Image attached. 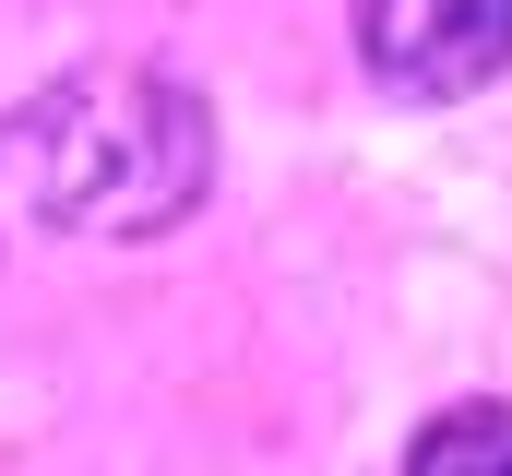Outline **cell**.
I'll use <instances>...</instances> for the list:
<instances>
[{
    "label": "cell",
    "instance_id": "7a4b0ae2",
    "mask_svg": "<svg viewBox=\"0 0 512 476\" xmlns=\"http://www.w3.org/2000/svg\"><path fill=\"white\" fill-rule=\"evenodd\" d=\"M358 48L393 96H477L512 72V0H358Z\"/></svg>",
    "mask_w": 512,
    "mask_h": 476
},
{
    "label": "cell",
    "instance_id": "6da1fadb",
    "mask_svg": "<svg viewBox=\"0 0 512 476\" xmlns=\"http://www.w3.org/2000/svg\"><path fill=\"white\" fill-rule=\"evenodd\" d=\"M12 167H24V203L48 227L155 238L215 191V119H203V96L179 72L108 60V72L48 84L36 108L12 119Z\"/></svg>",
    "mask_w": 512,
    "mask_h": 476
},
{
    "label": "cell",
    "instance_id": "3957f363",
    "mask_svg": "<svg viewBox=\"0 0 512 476\" xmlns=\"http://www.w3.org/2000/svg\"><path fill=\"white\" fill-rule=\"evenodd\" d=\"M405 476H512V405H441L405 441Z\"/></svg>",
    "mask_w": 512,
    "mask_h": 476
}]
</instances>
